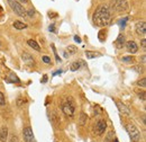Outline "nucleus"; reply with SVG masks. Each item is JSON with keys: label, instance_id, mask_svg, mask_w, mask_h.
Segmentation results:
<instances>
[{"label": "nucleus", "instance_id": "nucleus-23", "mask_svg": "<svg viewBox=\"0 0 146 142\" xmlns=\"http://www.w3.org/2000/svg\"><path fill=\"white\" fill-rule=\"evenodd\" d=\"M5 103H6V100H5V96H3V94L0 91V105H5Z\"/></svg>", "mask_w": 146, "mask_h": 142}, {"label": "nucleus", "instance_id": "nucleus-13", "mask_svg": "<svg viewBox=\"0 0 146 142\" xmlns=\"http://www.w3.org/2000/svg\"><path fill=\"white\" fill-rule=\"evenodd\" d=\"M84 66H86V63H84L82 60L75 61V62H73L72 64H71V70H72V71H76V70H79L81 67H84Z\"/></svg>", "mask_w": 146, "mask_h": 142}, {"label": "nucleus", "instance_id": "nucleus-30", "mask_svg": "<svg viewBox=\"0 0 146 142\" xmlns=\"http://www.w3.org/2000/svg\"><path fill=\"white\" fill-rule=\"evenodd\" d=\"M142 62H143V63H145V55H143V56H142Z\"/></svg>", "mask_w": 146, "mask_h": 142}, {"label": "nucleus", "instance_id": "nucleus-6", "mask_svg": "<svg viewBox=\"0 0 146 142\" xmlns=\"http://www.w3.org/2000/svg\"><path fill=\"white\" fill-rule=\"evenodd\" d=\"M23 135H24V140L25 142H36L35 141V137L33 133V130L31 126H27L23 130Z\"/></svg>", "mask_w": 146, "mask_h": 142}, {"label": "nucleus", "instance_id": "nucleus-18", "mask_svg": "<svg viewBox=\"0 0 146 142\" xmlns=\"http://www.w3.org/2000/svg\"><path fill=\"white\" fill-rule=\"evenodd\" d=\"M66 51L70 54H75L78 52V49H76L75 46H73V45H69V46L66 48Z\"/></svg>", "mask_w": 146, "mask_h": 142}, {"label": "nucleus", "instance_id": "nucleus-22", "mask_svg": "<svg viewBox=\"0 0 146 142\" xmlns=\"http://www.w3.org/2000/svg\"><path fill=\"white\" fill-rule=\"evenodd\" d=\"M138 86H142L143 88H145V86H146V79L145 78H143L142 80H139V81H138Z\"/></svg>", "mask_w": 146, "mask_h": 142}, {"label": "nucleus", "instance_id": "nucleus-25", "mask_svg": "<svg viewBox=\"0 0 146 142\" xmlns=\"http://www.w3.org/2000/svg\"><path fill=\"white\" fill-rule=\"evenodd\" d=\"M127 19H128L127 17H125L124 19H123V20H120V26H121V27H125V25H126V21H127Z\"/></svg>", "mask_w": 146, "mask_h": 142}, {"label": "nucleus", "instance_id": "nucleus-9", "mask_svg": "<svg viewBox=\"0 0 146 142\" xmlns=\"http://www.w3.org/2000/svg\"><path fill=\"white\" fill-rule=\"evenodd\" d=\"M116 104H117V107H118V109H119V112L123 114V115H130V111H129V108H128L125 104H123L121 102H119V100H117L116 102Z\"/></svg>", "mask_w": 146, "mask_h": 142}, {"label": "nucleus", "instance_id": "nucleus-5", "mask_svg": "<svg viewBox=\"0 0 146 142\" xmlns=\"http://www.w3.org/2000/svg\"><path fill=\"white\" fill-rule=\"evenodd\" d=\"M111 7L115 11H125L128 9V3L126 0H111Z\"/></svg>", "mask_w": 146, "mask_h": 142}, {"label": "nucleus", "instance_id": "nucleus-16", "mask_svg": "<svg viewBox=\"0 0 146 142\" xmlns=\"http://www.w3.org/2000/svg\"><path fill=\"white\" fill-rule=\"evenodd\" d=\"M14 27H15V28H17V29H24V28H26V27H27V25H26L25 23H23V21L16 20V21L14 23Z\"/></svg>", "mask_w": 146, "mask_h": 142}, {"label": "nucleus", "instance_id": "nucleus-28", "mask_svg": "<svg viewBox=\"0 0 146 142\" xmlns=\"http://www.w3.org/2000/svg\"><path fill=\"white\" fill-rule=\"evenodd\" d=\"M142 46H143L144 49L146 48V41H145V38H143V40H142Z\"/></svg>", "mask_w": 146, "mask_h": 142}, {"label": "nucleus", "instance_id": "nucleus-24", "mask_svg": "<svg viewBox=\"0 0 146 142\" xmlns=\"http://www.w3.org/2000/svg\"><path fill=\"white\" fill-rule=\"evenodd\" d=\"M9 142H19L18 138L16 137V135H11V138H10V141Z\"/></svg>", "mask_w": 146, "mask_h": 142}, {"label": "nucleus", "instance_id": "nucleus-26", "mask_svg": "<svg viewBox=\"0 0 146 142\" xmlns=\"http://www.w3.org/2000/svg\"><path fill=\"white\" fill-rule=\"evenodd\" d=\"M43 61H44L45 63H50V62H51V59H50L48 56H43Z\"/></svg>", "mask_w": 146, "mask_h": 142}, {"label": "nucleus", "instance_id": "nucleus-3", "mask_svg": "<svg viewBox=\"0 0 146 142\" xmlns=\"http://www.w3.org/2000/svg\"><path fill=\"white\" fill-rule=\"evenodd\" d=\"M62 111L65 115L72 117L74 115V111H75V106H74V102L71 97H69L63 104H62Z\"/></svg>", "mask_w": 146, "mask_h": 142}, {"label": "nucleus", "instance_id": "nucleus-29", "mask_svg": "<svg viewBox=\"0 0 146 142\" xmlns=\"http://www.w3.org/2000/svg\"><path fill=\"white\" fill-rule=\"evenodd\" d=\"M50 31H51V32H54V31H55L54 25H51V26H50Z\"/></svg>", "mask_w": 146, "mask_h": 142}, {"label": "nucleus", "instance_id": "nucleus-4", "mask_svg": "<svg viewBox=\"0 0 146 142\" xmlns=\"http://www.w3.org/2000/svg\"><path fill=\"white\" fill-rule=\"evenodd\" d=\"M126 129H127V132L129 133V135H130V138H131V140L134 142H138L141 140V132H139V130L135 126L134 124H127L126 125Z\"/></svg>", "mask_w": 146, "mask_h": 142}, {"label": "nucleus", "instance_id": "nucleus-20", "mask_svg": "<svg viewBox=\"0 0 146 142\" xmlns=\"http://www.w3.org/2000/svg\"><path fill=\"white\" fill-rule=\"evenodd\" d=\"M10 81H16V82H18L19 81V79H18V77L16 76V74H14V73H10Z\"/></svg>", "mask_w": 146, "mask_h": 142}, {"label": "nucleus", "instance_id": "nucleus-7", "mask_svg": "<svg viewBox=\"0 0 146 142\" xmlns=\"http://www.w3.org/2000/svg\"><path fill=\"white\" fill-rule=\"evenodd\" d=\"M106 127H107V123L105 120H101L99 121L97 124H96V127H94V133H97L98 135H101L105 131H106Z\"/></svg>", "mask_w": 146, "mask_h": 142}, {"label": "nucleus", "instance_id": "nucleus-32", "mask_svg": "<svg viewBox=\"0 0 146 142\" xmlns=\"http://www.w3.org/2000/svg\"><path fill=\"white\" fill-rule=\"evenodd\" d=\"M18 1H20V2H27L28 0H18Z\"/></svg>", "mask_w": 146, "mask_h": 142}, {"label": "nucleus", "instance_id": "nucleus-15", "mask_svg": "<svg viewBox=\"0 0 146 142\" xmlns=\"http://www.w3.org/2000/svg\"><path fill=\"white\" fill-rule=\"evenodd\" d=\"M86 55H87L88 59H93V58H99V56H101V54L99 53V52H93V51H87V52H86Z\"/></svg>", "mask_w": 146, "mask_h": 142}, {"label": "nucleus", "instance_id": "nucleus-14", "mask_svg": "<svg viewBox=\"0 0 146 142\" xmlns=\"http://www.w3.org/2000/svg\"><path fill=\"white\" fill-rule=\"evenodd\" d=\"M115 43H116V46H117L118 49H121V48L124 46V44L126 43V42H125V36L123 35V34H120V35L118 36V38H117V41H116Z\"/></svg>", "mask_w": 146, "mask_h": 142}, {"label": "nucleus", "instance_id": "nucleus-19", "mask_svg": "<svg viewBox=\"0 0 146 142\" xmlns=\"http://www.w3.org/2000/svg\"><path fill=\"white\" fill-rule=\"evenodd\" d=\"M123 61H124V62H134V61H135V59H134V58H133V56H124V58H123Z\"/></svg>", "mask_w": 146, "mask_h": 142}, {"label": "nucleus", "instance_id": "nucleus-1", "mask_svg": "<svg viewBox=\"0 0 146 142\" xmlns=\"http://www.w3.org/2000/svg\"><path fill=\"white\" fill-rule=\"evenodd\" d=\"M110 19H111V13H110V9L106 6H99L94 13H93V17L92 20L94 23V25L97 26H106L110 23Z\"/></svg>", "mask_w": 146, "mask_h": 142}, {"label": "nucleus", "instance_id": "nucleus-2", "mask_svg": "<svg viewBox=\"0 0 146 142\" xmlns=\"http://www.w3.org/2000/svg\"><path fill=\"white\" fill-rule=\"evenodd\" d=\"M9 6L11 7V9L15 11V14H17L20 17H27V11L26 9L21 6V3L18 0H8Z\"/></svg>", "mask_w": 146, "mask_h": 142}, {"label": "nucleus", "instance_id": "nucleus-10", "mask_svg": "<svg viewBox=\"0 0 146 142\" xmlns=\"http://www.w3.org/2000/svg\"><path fill=\"white\" fill-rule=\"evenodd\" d=\"M126 48H127L128 52H130V53H136L137 51H138V46H137V44L134 42V41H129V42H126Z\"/></svg>", "mask_w": 146, "mask_h": 142}, {"label": "nucleus", "instance_id": "nucleus-11", "mask_svg": "<svg viewBox=\"0 0 146 142\" xmlns=\"http://www.w3.org/2000/svg\"><path fill=\"white\" fill-rule=\"evenodd\" d=\"M7 138H8V127L6 125H3L0 129V141L6 142L7 141Z\"/></svg>", "mask_w": 146, "mask_h": 142}, {"label": "nucleus", "instance_id": "nucleus-8", "mask_svg": "<svg viewBox=\"0 0 146 142\" xmlns=\"http://www.w3.org/2000/svg\"><path fill=\"white\" fill-rule=\"evenodd\" d=\"M136 33L138 35H145L146 33V24L145 21H138L136 24Z\"/></svg>", "mask_w": 146, "mask_h": 142}, {"label": "nucleus", "instance_id": "nucleus-27", "mask_svg": "<svg viewBox=\"0 0 146 142\" xmlns=\"http://www.w3.org/2000/svg\"><path fill=\"white\" fill-rule=\"evenodd\" d=\"M74 41L78 42V43H80V42H81V38H80L79 36H74Z\"/></svg>", "mask_w": 146, "mask_h": 142}, {"label": "nucleus", "instance_id": "nucleus-12", "mask_svg": "<svg viewBox=\"0 0 146 142\" xmlns=\"http://www.w3.org/2000/svg\"><path fill=\"white\" fill-rule=\"evenodd\" d=\"M21 58H23L24 62H25L27 66H34V59H33L28 53H24Z\"/></svg>", "mask_w": 146, "mask_h": 142}, {"label": "nucleus", "instance_id": "nucleus-17", "mask_svg": "<svg viewBox=\"0 0 146 142\" xmlns=\"http://www.w3.org/2000/svg\"><path fill=\"white\" fill-rule=\"evenodd\" d=\"M27 43H28V45H29L31 48H33L34 50H36V51H40V48H39V45L37 44V43L35 42V41H34V40H29Z\"/></svg>", "mask_w": 146, "mask_h": 142}, {"label": "nucleus", "instance_id": "nucleus-21", "mask_svg": "<svg viewBox=\"0 0 146 142\" xmlns=\"http://www.w3.org/2000/svg\"><path fill=\"white\" fill-rule=\"evenodd\" d=\"M86 121H87V115L82 113V114H81V122H80V123H81V125H84Z\"/></svg>", "mask_w": 146, "mask_h": 142}, {"label": "nucleus", "instance_id": "nucleus-31", "mask_svg": "<svg viewBox=\"0 0 146 142\" xmlns=\"http://www.w3.org/2000/svg\"><path fill=\"white\" fill-rule=\"evenodd\" d=\"M47 80V76H44V79H43V82H46Z\"/></svg>", "mask_w": 146, "mask_h": 142}]
</instances>
